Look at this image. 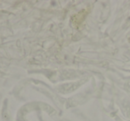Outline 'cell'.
I'll return each mask as SVG.
<instances>
[{"mask_svg": "<svg viewBox=\"0 0 130 121\" xmlns=\"http://www.w3.org/2000/svg\"><path fill=\"white\" fill-rule=\"evenodd\" d=\"M85 12L86 11H82V12H80L79 13H78V14H77L76 16L78 17V22H77V24H79L80 22H82V21H83V19L85 18V16H86V13H85ZM75 21L76 20H73V22H75Z\"/></svg>", "mask_w": 130, "mask_h": 121, "instance_id": "1", "label": "cell"}]
</instances>
